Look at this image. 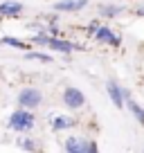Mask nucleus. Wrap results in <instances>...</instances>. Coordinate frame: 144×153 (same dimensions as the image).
I'll return each instance as SVG.
<instances>
[{
  "label": "nucleus",
  "instance_id": "nucleus-1",
  "mask_svg": "<svg viewBox=\"0 0 144 153\" xmlns=\"http://www.w3.org/2000/svg\"><path fill=\"white\" fill-rule=\"evenodd\" d=\"M32 126H34V115L27 108L16 110L9 117V128H14V131H29Z\"/></svg>",
  "mask_w": 144,
  "mask_h": 153
},
{
  "label": "nucleus",
  "instance_id": "nucleus-2",
  "mask_svg": "<svg viewBox=\"0 0 144 153\" xmlns=\"http://www.w3.org/2000/svg\"><path fill=\"white\" fill-rule=\"evenodd\" d=\"M41 90H36V88H23V90L18 92V104L23 106V108H36V106L41 104Z\"/></svg>",
  "mask_w": 144,
  "mask_h": 153
},
{
  "label": "nucleus",
  "instance_id": "nucleus-3",
  "mask_svg": "<svg viewBox=\"0 0 144 153\" xmlns=\"http://www.w3.org/2000/svg\"><path fill=\"white\" fill-rule=\"evenodd\" d=\"M65 151H70V153H90V151H97V144L88 142V140H81V137H68L65 140Z\"/></svg>",
  "mask_w": 144,
  "mask_h": 153
},
{
  "label": "nucleus",
  "instance_id": "nucleus-4",
  "mask_svg": "<svg viewBox=\"0 0 144 153\" xmlns=\"http://www.w3.org/2000/svg\"><path fill=\"white\" fill-rule=\"evenodd\" d=\"M63 101H65V106H70V108H81L83 104H86V97H83L81 90H77V88H65V92H63Z\"/></svg>",
  "mask_w": 144,
  "mask_h": 153
},
{
  "label": "nucleus",
  "instance_id": "nucleus-5",
  "mask_svg": "<svg viewBox=\"0 0 144 153\" xmlns=\"http://www.w3.org/2000/svg\"><path fill=\"white\" fill-rule=\"evenodd\" d=\"M95 36H97V41H99V43L120 45V36H117V34H113V29H108V27H99V29L95 32Z\"/></svg>",
  "mask_w": 144,
  "mask_h": 153
},
{
  "label": "nucleus",
  "instance_id": "nucleus-6",
  "mask_svg": "<svg viewBox=\"0 0 144 153\" xmlns=\"http://www.w3.org/2000/svg\"><path fill=\"white\" fill-rule=\"evenodd\" d=\"M23 11V5L20 2H14V0H7L0 5V16H5V18H14Z\"/></svg>",
  "mask_w": 144,
  "mask_h": 153
},
{
  "label": "nucleus",
  "instance_id": "nucleus-7",
  "mask_svg": "<svg viewBox=\"0 0 144 153\" xmlns=\"http://www.w3.org/2000/svg\"><path fill=\"white\" fill-rule=\"evenodd\" d=\"M86 2L88 0H61V2L54 5V9L56 11H77L81 7H86Z\"/></svg>",
  "mask_w": 144,
  "mask_h": 153
},
{
  "label": "nucleus",
  "instance_id": "nucleus-8",
  "mask_svg": "<svg viewBox=\"0 0 144 153\" xmlns=\"http://www.w3.org/2000/svg\"><path fill=\"white\" fill-rule=\"evenodd\" d=\"M108 95H111V99H113V104L117 106V108H122L124 106V95H122V90H120V86H117L115 81H108Z\"/></svg>",
  "mask_w": 144,
  "mask_h": 153
},
{
  "label": "nucleus",
  "instance_id": "nucleus-9",
  "mask_svg": "<svg viewBox=\"0 0 144 153\" xmlns=\"http://www.w3.org/2000/svg\"><path fill=\"white\" fill-rule=\"evenodd\" d=\"M48 48H52V50H59V52H72V50H77L72 43H68V41H61V38H54V36H50V41H48Z\"/></svg>",
  "mask_w": 144,
  "mask_h": 153
},
{
  "label": "nucleus",
  "instance_id": "nucleus-10",
  "mask_svg": "<svg viewBox=\"0 0 144 153\" xmlns=\"http://www.w3.org/2000/svg\"><path fill=\"white\" fill-rule=\"evenodd\" d=\"M70 126H74V120H70V117H54V120H52V128L54 131L70 128Z\"/></svg>",
  "mask_w": 144,
  "mask_h": 153
},
{
  "label": "nucleus",
  "instance_id": "nucleus-11",
  "mask_svg": "<svg viewBox=\"0 0 144 153\" xmlns=\"http://www.w3.org/2000/svg\"><path fill=\"white\" fill-rule=\"evenodd\" d=\"M128 108H131V113H133L135 117H137V122H140V124H144V110L140 108V106L135 104V101H128Z\"/></svg>",
  "mask_w": 144,
  "mask_h": 153
},
{
  "label": "nucleus",
  "instance_id": "nucleus-12",
  "mask_svg": "<svg viewBox=\"0 0 144 153\" xmlns=\"http://www.w3.org/2000/svg\"><path fill=\"white\" fill-rule=\"evenodd\" d=\"M2 43H5V45H11V48H18V50H27V43L18 41V38H11V36L2 38Z\"/></svg>",
  "mask_w": 144,
  "mask_h": 153
},
{
  "label": "nucleus",
  "instance_id": "nucleus-13",
  "mask_svg": "<svg viewBox=\"0 0 144 153\" xmlns=\"http://www.w3.org/2000/svg\"><path fill=\"white\" fill-rule=\"evenodd\" d=\"M27 59H36V61H45V63L52 61L48 54H41V52H27Z\"/></svg>",
  "mask_w": 144,
  "mask_h": 153
},
{
  "label": "nucleus",
  "instance_id": "nucleus-14",
  "mask_svg": "<svg viewBox=\"0 0 144 153\" xmlns=\"http://www.w3.org/2000/svg\"><path fill=\"white\" fill-rule=\"evenodd\" d=\"M101 11H104V16H117L122 7H101Z\"/></svg>",
  "mask_w": 144,
  "mask_h": 153
},
{
  "label": "nucleus",
  "instance_id": "nucleus-15",
  "mask_svg": "<svg viewBox=\"0 0 144 153\" xmlns=\"http://www.w3.org/2000/svg\"><path fill=\"white\" fill-rule=\"evenodd\" d=\"M48 41H50V36H45V34H36L34 36V43H39V45H48Z\"/></svg>",
  "mask_w": 144,
  "mask_h": 153
},
{
  "label": "nucleus",
  "instance_id": "nucleus-16",
  "mask_svg": "<svg viewBox=\"0 0 144 153\" xmlns=\"http://www.w3.org/2000/svg\"><path fill=\"white\" fill-rule=\"evenodd\" d=\"M20 146L27 149V151H34V149H36V144H34L32 140H23V142H20Z\"/></svg>",
  "mask_w": 144,
  "mask_h": 153
},
{
  "label": "nucleus",
  "instance_id": "nucleus-17",
  "mask_svg": "<svg viewBox=\"0 0 144 153\" xmlns=\"http://www.w3.org/2000/svg\"><path fill=\"white\" fill-rule=\"evenodd\" d=\"M137 14H140V16H144V9H140V11H137Z\"/></svg>",
  "mask_w": 144,
  "mask_h": 153
}]
</instances>
